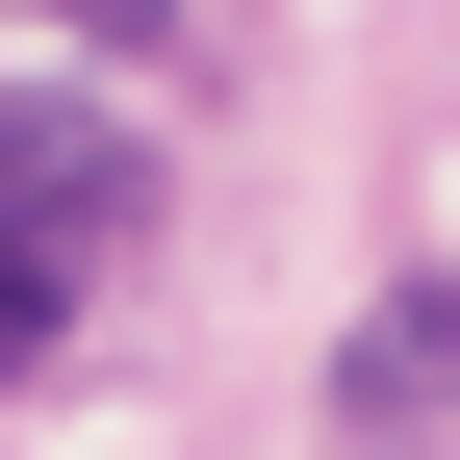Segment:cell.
Returning <instances> with one entry per match:
<instances>
[{
	"mask_svg": "<svg viewBox=\"0 0 460 460\" xmlns=\"http://www.w3.org/2000/svg\"><path fill=\"white\" fill-rule=\"evenodd\" d=\"M358 410H384V435H410V410H460V281H435V307H384V332H358Z\"/></svg>",
	"mask_w": 460,
	"mask_h": 460,
	"instance_id": "2",
	"label": "cell"
},
{
	"mask_svg": "<svg viewBox=\"0 0 460 460\" xmlns=\"http://www.w3.org/2000/svg\"><path fill=\"white\" fill-rule=\"evenodd\" d=\"M0 205L77 256V230H128V205H154V154H128V128H77V102H0Z\"/></svg>",
	"mask_w": 460,
	"mask_h": 460,
	"instance_id": "1",
	"label": "cell"
}]
</instances>
